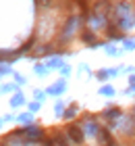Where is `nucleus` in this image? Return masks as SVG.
Here are the masks:
<instances>
[{"mask_svg": "<svg viewBox=\"0 0 135 146\" xmlns=\"http://www.w3.org/2000/svg\"><path fill=\"white\" fill-rule=\"evenodd\" d=\"M98 129L100 127H98V123L94 121V119H87V121H85V131H87V134H96Z\"/></svg>", "mask_w": 135, "mask_h": 146, "instance_id": "39448f33", "label": "nucleus"}, {"mask_svg": "<svg viewBox=\"0 0 135 146\" xmlns=\"http://www.w3.org/2000/svg\"><path fill=\"white\" fill-rule=\"evenodd\" d=\"M54 146H69V140H67V138L65 136H56V138H54Z\"/></svg>", "mask_w": 135, "mask_h": 146, "instance_id": "0eeeda50", "label": "nucleus"}, {"mask_svg": "<svg viewBox=\"0 0 135 146\" xmlns=\"http://www.w3.org/2000/svg\"><path fill=\"white\" fill-rule=\"evenodd\" d=\"M112 17V4L108 0H98L96 6H94V17L90 19V27L100 29L104 27V23Z\"/></svg>", "mask_w": 135, "mask_h": 146, "instance_id": "f03ea898", "label": "nucleus"}, {"mask_svg": "<svg viewBox=\"0 0 135 146\" xmlns=\"http://www.w3.org/2000/svg\"><path fill=\"white\" fill-rule=\"evenodd\" d=\"M63 115H65L67 119H71V117H75V115H77V104H73V107H71L69 111H67V113H63Z\"/></svg>", "mask_w": 135, "mask_h": 146, "instance_id": "1a4fd4ad", "label": "nucleus"}, {"mask_svg": "<svg viewBox=\"0 0 135 146\" xmlns=\"http://www.w3.org/2000/svg\"><path fill=\"white\" fill-rule=\"evenodd\" d=\"M104 115H106V117H110V119H114V117H119V111H117V109H112V111H106Z\"/></svg>", "mask_w": 135, "mask_h": 146, "instance_id": "9b49d317", "label": "nucleus"}, {"mask_svg": "<svg viewBox=\"0 0 135 146\" xmlns=\"http://www.w3.org/2000/svg\"><path fill=\"white\" fill-rule=\"evenodd\" d=\"M19 102H23V96H21V94H17L15 98H13V107H17Z\"/></svg>", "mask_w": 135, "mask_h": 146, "instance_id": "ddd939ff", "label": "nucleus"}, {"mask_svg": "<svg viewBox=\"0 0 135 146\" xmlns=\"http://www.w3.org/2000/svg\"><path fill=\"white\" fill-rule=\"evenodd\" d=\"M6 71H9V73H11V69H6V67H0V75H4V73H6Z\"/></svg>", "mask_w": 135, "mask_h": 146, "instance_id": "2eb2a0df", "label": "nucleus"}, {"mask_svg": "<svg viewBox=\"0 0 135 146\" xmlns=\"http://www.w3.org/2000/svg\"><path fill=\"white\" fill-rule=\"evenodd\" d=\"M83 40H85L87 44H96V42H94V40H96V36H94V34H87V31L83 34Z\"/></svg>", "mask_w": 135, "mask_h": 146, "instance_id": "9d476101", "label": "nucleus"}, {"mask_svg": "<svg viewBox=\"0 0 135 146\" xmlns=\"http://www.w3.org/2000/svg\"><path fill=\"white\" fill-rule=\"evenodd\" d=\"M112 15L117 17V29L129 31L133 29V9L129 2H121L112 9Z\"/></svg>", "mask_w": 135, "mask_h": 146, "instance_id": "f257e3e1", "label": "nucleus"}, {"mask_svg": "<svg viewBox=\"0 0 135 146\" xmlns=\"http://www.w3.org/2000/svg\"><path fill=\"white\" fill-rule=\"evenodd\" d=\"M69 138H71V142H75V144H83L85 134H83V129H81L79 125H71L69 127Z\"/></svg>", "mask_w": 135, "mask_h": 146, "instance_id": "20e7f679", "label": "nucleus"}, {"mask_svg": "<svg viewBox=\"0 0 135 146\" xmlns=\"http://www.w3.org/2000/svg\"><path fill=\"white\" fill-rule=\"evenodd\" d=\"M27 136H29V138H33V140H36V138H42V129L29 127V129H27Z\"/></svg>", "mask_w": 135, "mask_h": 146, "instance_id": "6e6552de", "label": "nucleus"}, {"mask_svg": "<svg viewBox=\"0 0 135 146\" xmlns=\"http://www.w3.org/2000/svg\"><path fill=\"white\" fill-rule=\"evenodd\" d=\"M102 94H112V88H110V86H106V88H102Z\"/></svg>", "mask_w": 135, "mask_h": 146, "instance_id": "4468645a", "label": "nucleus"}, {"mask_svg": "<svg viewBox=\"0 0 135 146\" xmlns=\"http://www.w3.org/2000/svg\"><path fill=\"white\" fill-rule=\"evenodd\" d=\"M96 136H98L100 146H114V144H117V142H114V138H112V134L108 129H98Z\"/></svg>", "mask_w": 135, "mask_h": 146, "instance_id": "7ed1b4c3", "label": "nucleus"}, {"mask_svg": "<svg viewBox=\"0 0 135 146\" xmlns=\"http://www.w3.org/2000/svg\"><path fill=\"white\" fill-rule=\"evenodd\" d=\"M36 73H38V75H46V67H44V65H38V67H36Z\"/></svg>", "mask_w": 135, "mask_h": 146, "instance_id": "f8f14e48", "label": "nucleus"}, {"mask_svg": "<svg viewBox=\"0 0 135 146\" xmlns=\"http://www.w3.org/2000/svg\"><path fill=\"white\" fill-rule=\"evenodd\" d=\"M65 88H67V84L65 82H58V84H54L50 88V94H60V92H65Z\"/></svg>", "mask_w": 135, "mask_h": 146, "instance_id": "423d86ee", "label": "nucleus"}]
</instances>
